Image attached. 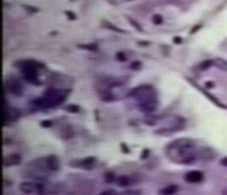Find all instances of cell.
<instances>
[{
	"label": "cell",
	"instance_id": "277c9868",
	"mask_svg": "<svg viewBox=\"0 0 227 195\" xmlns=\"http://www.w3.org/2000/svg\"><path fill=\"white\" fill-rule=\"evenodd\" d=\"M20 188L22 192H24L27 194H30V193H32V192L35 191V185L31 183H23V184H21Z\"/></svg>",
	"mask_w": 227,
	"mask_h": 195
},
{
	"label": "cell",
	"instance_id": "8992f818",
	"mask_svg": "<svg viewBox=\"0 0 227 195\" xmlns=\"http://www.w3.org/2000/svg\"><path fill=\"white\" fill-rule=\"evenodd\" d=\"M117 183L119 186H127L130 184V181H129V179L126 178V177H121Z\"/></svg>",
	"mask_w": 227,
	"mask_h": 195
},
{
	"label": "cell",
	"instance_id": "52a82bcc",
	"mask_svg": "<svg viewBox=\"0 0 227 195\" xmlns=\"http://www.w3.org/2000/svg\"><path fill=\"white\" fill-rule=\"evenodd\" d=\"M119 195H141V193H140V192H137V191H127Z\"/></svg>",
	"mask_w": 227,
	"mask_h": 195
},
{
	"label": "cell",
	"instance_id": "5b68a950",
	"mask_svg": "<svg viewBox=\"0 0 227 195\" xmlns=\"http://www.w3.org/2000/svg\"><path fill=\"white\" fill-rule=\"evenodd\" d=\"M177 191H178V187L177 186H169V187H166V188H164L161 193H162V194H166V195H171V194H173V193H175Z\"/></svg>",
	"mask_w": 227,
	"mask_h": 195
},
{
	"label": "cell",
	"instance_id": "ba28073f",
	"mask_svg": "<svg viewBox=\"0 0 227 195\" xmlns=\"http://www.w3.org/2000/svg\"><path fill=\"white\" fill-rule=\"evenodd\" d=\"M101 195H116V193L114 191H107V192H103Z\"/></svg>",
	"mask_w": 227,
	"mask_h": 195
},
{
	"label": "cell",
	"instance_id": "6da1fadb",
	"mask_svg": "<svg viewBox=\"0 0 227 195\" xmlns=\"http://www.w3.org/2000/svg\"><path fill=\"white\" fill-rule=\"evenodd\" d=\"M36 164L39 168L52 171H56L60 168V161H59L56 156H48L46 159H41L38 162H36Z\"/></svg>",
	"mask_w": 227,
	"mask_h": 195
},
{
	"label": "cell",
	"instance_id": "30bf717a",
	"mask_svg": "<svg viewBox=\"0 0 227 195\" xmlns=\"http://www.w3.org/2000/svg\"><path fill=\"white\" fill-rule=\"evenodd\" d=\"M122 149H123V151H125L126 153H129V148H127V147H126L125 145H124V143H123V145H122Z\"/></svg>",
	"mask_w": 227,
	"mask_h": 195
},
{
	"label": "cell",
	"instance_id": "9c48e42d",
	"mask_svg": "<svg viewBox=\"0 0 227 195\" xmlns=\"http://www.w3.org/2000/svg\"><path fill=\"white\" fill-rule=\"evenodd\" d=\"M107 179H108V181H113V175H111V173H108V175H107Z\"/></svg>",
	"mask_w": 227,
	"mask_h": 195
},
{
	"label": "cell",
	"instance_id": "7a4b0ae2",
	"mask_svg": "<svg viewBox=\"0 0 227 195\" xmlns=\"http://www.w3.org/2000/svg\"><path fill=\"white\" fill-rule=\"evenodd\" d=\"M185 178L188 183H199L203 179V175L200 171H191V172L187 173Z\"/></svg>",
	"mask_w": 227,
	"mask_h": 195
},
{
	"label": "cell",
	"instance_id": "3957f363",
	"mask_svg": "<svg viewBox=\"0 0 227 195\" xmlns=\"http://www.w3.org/2000/svg\"><path fill=\"white\" fill-rule=\"evenodd\" d=\"M21 162V156L19 154H12L5 159V165H16Z\"/></svg>",
	"mask_w": 227,
	"mask_h": 195
}]
</instances>
